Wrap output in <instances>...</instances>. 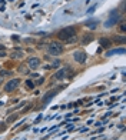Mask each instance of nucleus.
<instances>
[{
	"label": "nucleus",
	"instance_id": "obj_3",
	"mask_svg": "<svg viewBox=\"0 0 126 140\" xmlns=\"http://www.w3.org/2000/svg\"><path fill=\"white\" fill-rule=\"evenodd\" d=\"M19 83H20V80L19 79H13V80H10V82L4 86V90L6 91H12L14 90V89H17V86H19Z\"/></svg>",
	"mask_w": 126,
	"mask_h": 140
},
{
	"label": "nucleus",
	"instance_id": "obj_20",
	"mask_svg": "<svg viewBox=\"0 0 126 140\" xmlns=\"http://www.w3.org/2000/svg\"><path fill=\"white\" fill-rule=\"evenodd\" d=\"M0 50H4V46H3V44H0Z\"/></svg>",
	"mask_w": 126,
	"mask_h": 140
},
{
	"label": "nucleus",
	"instance_id": "obj_11",
	"mask_svg": "<svg viewBox=\"0 0 126 140\" xmlns=\"http://www.w3.org/2000/svg\"><path fill=\"white\" fill-rule=\"evenodd\" d=\"M86 36H87V37H86V39L83 40V44H86V43H89V41H90V40L93 39V36H90V34H86Z\"/></svg>",
	"mask_w": 126,
	"mask_h": 140
},
{
	"label": "nucleus",
	"instance_id": "obj_17",
	"mask_svg": "<svg viewBox=\"0 0 126 140\" xmlns=\"http://www.w3.org/2000/svg\"><path fill=\"white\" fill-rule=\"evenodd\" d=\"M20 72H22V73H27V70H26V67H20Z\"/></svg>",
	"mask_w": 126,
	"mask_h": 140
},
{
	"label": "nucleus",
	"instance_id": "obj_18",
	"mask_svg": "<svg viewBox=\"0 0 126 140\" xmlns=\"http://www.w3.org/2000/svg\"><path fill=\"white\" fill-rule=\"evenodd\" d=\"M120 29H122V32H125V30H126V26H125V23H122V26H120Z\"/></svg>",
	"mask_w": 126,
	"mask_h": 140
},
{
	"label": "nucleus",
	"instance_id": "obj_21",
	"mask_svg": "<svg viewBox=\"0 0 126 140\" xmlns=\"http://www.w3.org/2000/svg\"><path fill=\"white\" fill-rule=\"evenodd\" d=\"M3 56H6V53H0V57H3Z\"/></svg>",
	"mask_w": 126,
	"mask_h": 140
},
{
	"label": "nucleus",
	"instance_id": "obj_1",
	"mask_svg": "<svg viewBox=\"0 0 126 140\" xmlns=\"http://www.w3.org/2000/svg\"><path fill=\"white\" fill-rule=\"evenodd\" d=\"M76 36V32L73 27H65V29H62L59 33H57V37L59 39H63V40H69L70 41V39H73Z\"/></svg>",
	"mask_w": 126,
	"mask_h": 140
},
{
	"label": "nucleus",
	"instance_id": "obj_9",
	"mask_svg": "<svg viewBox=\"0 0 126 140\" xmlns=\"http://www.w3.org/2000/svg\"><path fill=\"white\" fill-rule=\"evenodd\" d=\"M86 26H87V27H90V29H96L98 22H96V20H87V22H86Z\"/></svg>",
	"mask_w": 126,
	"mask_h": 140
},
{
	"label": "nucleus",
	"instance_id": "obj_5",
	"mask_svg": "<svg viewBox=\"0 0 126 140\" xmlns=\"http://www.w3.org/2000/svg\"><path fill=\"white\" fill-rule=\"evenodd\" d=\"M73 57H75L76 62H79V63H84V62H86V54H84L83 51H75Z\"/></svg>",
	"mask_w": 126,
	"mask_h": 140
},
{
	"label": "nucleus",
	"instance_id": "obj_7",
	"mask_svg": "<svg viewBox=\"0 0 126 140\" xmlns=\"http://www.w3.org/2000/svg\"><path fill=\"white\" fill-rule=\"evenodd\" d=\"M27 63L30 64V67H33V69H36V67L39 66V63H40V60L36 57H30L29 60H27Z\"/></svg>",
	"mask_w": 126,
	"mask_h": 140
},
{
	"label": "nucleus",
	"instance_id": "obj_13",
	"mask_svg": "<svg viewBox=\"0 0 126 140\" xmlns=\"http://www.w3.org/2000/svg\"><path fill=\"white\" fill-rule=\"evenodd\" d=\"M102 44H105V46H106V47H109V46H110V41L109 40H105V39H102Z\"/></svg>",
	"mask_w": 126,
	"mask_h": 140
},
{
	"label": "nucleus",
	"instance_id": "obj_2",
	"mask_svg": "<svg viewBox=\"0 0 126 140\" xmlns=\"http://www.w3.org/2000/svg\"><path fill=\"white\" fill-rule=\"evenodd\" d=\"M62 50H63V46L60 44V43H50V46H49V53L53 54V56H57L59 53H62Z\"/></svg>",
	"mask_w": 126,
	"mask_h": 140
},
{
	"label": "nucleus",
	"instance_id": "obj_6",
	"mask_svg": "<svg viewBox=\"0 0 126 140\" xmlns=\"http://www.w3.org/2000/svg\"><path fill=\"white\" fill-rule=\"evenodd\" d=\"M123 53H125V49H123V47H120V49H113V50H110V51H108V53H106V56L110 57V56H113V54H123Z\"/></svg>",
	"mask_w": 126,
	"mask_h": 140
},
{
	"label": "nucleus",
	"instance_id": "obj_16",
	"mask_svg": "<svg viewBox=\"0 0 126 140\" xmlns=\"http://www.w3.org/2000/svg\"><path fill=\"white\" fill-rule=\"evenodd\" d=\"M20 56H22V53H14V54L12 53V57H20Z\"/></svg>",
	"mask_w": 126,
	"mask_h": 140
},
{
	"label": "nucleus",
	"instance_id": "obj_14",
	"mask_svg": "<svg viewBox=\"0 0 126 140\" xmlns=\"http://www.w3.org/2000/svg\"><path fill=\"white\" fill-rule=\"evenodd\" d=\"M26 84H27L29 87H33V86H34V84H33V82H32V80H27V82H26Z\"/></svg>",
	"mask_w": 126,
	"mask_h": 140
},
{
	"label": "nucleus",
	"instance_id": "obj_8",
	"mask_svg": "<svg viewBox=\"0 0 126 140\" xmlns=\"http://www.w3.org/2000/svg\"><path fill=\"white\" fill-rule=\"evenodd\" d=\"M67 70H69V69H62L60 72H57V73H56V79H63V77L66 76Z\"/></svg>",
	"mask_w": 126,
	"mask_h": 140
},
{
	"label": "nucleus",
	"instance_id": "obj_19",
	"mask_svg": "<svg viewBox=\"0 0 126 140\" xmlns=\"http://www.w3.org/2000/svg\"><path fill=\"white\" fill-rule=\"evenodd\" d=\"M92 12H95V6H93V7H90L89 10H87V13H92Z\"/></svg>",
	"mask_w": 126,
	"mask_h": 140
},
{
	"label": "nucleus",
	"instance_id": "obj_12",
	"mask_svg": "<svg viewBox=\"0 0 126 140\" xmlns=\"http://www.w3.org/2000/svg\"><path fill=\"white\" fill-rule=\"evenodd\" d=\"M115 41H119V43H125V37H115Z\"/></svg>",
	"mask_w": 126,
	"mask_h": 140
},
{
	"label": "nucleus",
	"instance_id": "obj_4",
	"mask_svg": "<svg viewBox=\"0 0 126 140\" xmlns=\"http://www.w3.org/2000/svg\"><path fill=\"white\" fill-rule=\"evenodd\" d=\"M119 20V14H118V12H112V14H110V19L105 23L106 25V27H110V26H113V23H116Z\"/></svg>",
	"mask_w": 126,
	"mask_h": 140
},
{
	"label": "nucleus",
	"instance_id": "obj_10",
	"mask_svg": "<svg viewBox=\"0 0 126 140\" xmlns=\"http://www.w3.org/2000/svg\"><path fill=\"white\" fill-rule=\"evenodd\" d=\"M55 94H56V91H49V94H46V96L43 97V102H44V103H46V102H49Z\"/></svg>",
	"mask_w": 126,
	"mask_h": 140
},
{
	"label": "nucleus",
	"instance_id": "obj_15",
	"mask_svg": "<svg viewBox=\"0 0 126 140\" xmlns=\"http://www.w3.org/2000/svg\"><path fill=\"white\" fill-rule=\"evenodd\" d=\"M16 119H17V116H12V117H9V120H7V122H14Z\"/></svg>",
	"mask_w": 126,
	"mask_h": 140
}]
</instances>
